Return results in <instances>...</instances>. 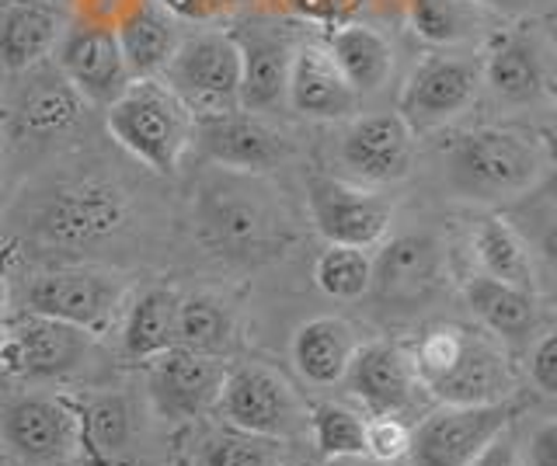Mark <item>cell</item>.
Returning a JSON list of instances; mask_svg holds the SVG:
<instances>
[{
    "label": "cell",
    "instance_id": "6da1fadb",
    "mask_svg": "<svg viewBox=\"0 0 557 466\" xmlns=\"http://www.w3.org/2000/svg\"><path fill=\"white\" fill-rule=\"evenodd\" d=\"M411 369L418 387L440 404H498L512 401L516 376L495 335L467 324H435L418 338Z\"/></svg>",
    "mask_w": 557,
    "mask_h": 466
},
{
    "label": "cell",
    "instance_id": "7a4b0ae2",
    "mask_svg": "<svg viewBox=\"0 0 557 466\" xmlns=\"http://www.w3.org/2000/svg\"><path fill=\"white\" fill-rule=\"evenodd\" d=\"M550 175L547 143L527 129L484 126L463 133L446 158V185L453 196L481 205H505Z\"/></svg>",
    "mask_w": 557,
    "mask_h": 466
},
{
    "label": "cell",
    "instance_id": "3957f363",
    "mask_svg": "<svg viewBox=\"0 0 557 466\" xmlns=\"http://www.w3.org/2000/svg\"><path fill=\"white\" fill-rule=\"evenodd\" d=\"M109 133L157 175H174L191 140V115L161 77H136L109 105Z\"/></svg>",
    "mask_w": 557,
    "mask_h": 466
},
{
    "label": "cell",
    "instance_id": "277c9868",
    "mask_svg": "<svg viewBox=\"0 0 557 466\" xmlns=\"http://www.w3.org/2000/svg\"><path fill=\"white\" fill-rule=\"evenodd\" d=\"M199 227L206 244L216 254L251 262L275 248L283 219L269 196L255 185V175L223 171V175L209 178L199 192Z\"/></svg>",
    "mask_w": 557,
    "mask_h": 466
},
{
    "label": "cell",
    "instance_id": "5b68a950",
    "mask_svg": "<svg viewBox=\"0 0 557 466\" xmlns=\"http://www.w3.org/2000/svg\"><path fill=\"white\" fill-rule=\"evenodd\" d=\"M161 80L185 105L191 123L240 112V49L231 32H206L178 42Z\"/></svg>",
    "mask_w": 557,
    "mask_h": 466
},
{
    "label": "cell",
    "instance_id": "8992f818",
    "mask_svg": "<svg viewBox=\"0 0 557 466\" xmlns=\"http://www.w3.org/2000/svg\"><path fill=\"white\" fill-rule=\"evenodd\" d=\"M91 338L95 335L81 327L22 310L17 317H8L0 331V373L22 383L66 376L91 352Z\"/></svg>",
    "mask_w": 557,
    "mask_h": 466
},
{
    "label": "cell",
    "instance_id": "52a82bcc",
    "mask_svg": "<svg viewBox=\"0 0 557 466\" xmlns=\"http://www.w3.org/2000/svg\"><path fill=\"white\" fill-rule=\"evenodd\" d=\"M126 286L119 275L101 268H57L35 275L25 289V310L70 327H81L87 335L109 331Z\"/></svg>",
    "mask_w": 557,
    "mask_h": 466
},
{
    "label": "cell",
    "instance_id": "ba28073f",
    "mask_svg": "<svg viewBox=\"0 0 557 466\" xmlns=\"http://www.w3.org/2000/svg\"><path fill=\"white\" fill-rule=\"evenodd\" d=\"M516 418L512 401L443 404L411 431L408 456L414 466H470L481 449Z\"/></svg>",
    "mask_w": 557,
    "mask_h": 466
},
{
    "label": "cell",
    "instance_id": "9c48e42d",
    "mask_svg": "<svg viewBox=\"0 0 557 466\" xmlns=\"http://www.w3.org/2000/svg\"><path fill=\"white\" fill-rule=\"evenodd\" d=\"M52 63L74 84L77 95L91 105L109 109L112 101L136 80L122 56L115 28L104 22H70L52 49Z\"/></svg>",
    "mask_w": 557,
    "mask_h": 466
},
{
    "label": "cell",
    "instance_id": "30bf717a",
    "mask_svg": "<svg viewBox=\"0 0 557 466\" xmlns=\"http://www.w3.org/2000/svg\"><path fill=\"white\" fill-rule=\"evenodd\" d=\"M126 223V199L98 181L66 185L35 213V234L52 248H87L112 237Z\"/></svg>",
    "mask_w": 557,
    "mask_h": 466
},
{
    "label": "cell",
    "instance_id": "8fae6325",
    "mask_svg": "<svg viewBox=\"0 0 557 466\" xmlns=\"http://www.w3.org/2000/svg\"><path fill=\"white\" fill-rule=\"evenodd\" d=\"M307 205L310 219L327 244L345 248H373L391 227V205L359 185L331 178L313 171L307 175Z\"/></svg>",
    "mask_w": 557,
    "mask_h": 466
},
{
    "label": "cell",
    "instance_id": "7c38bea8",
    "mask_svg": "<svg viewBox=\"0 0 557 466\" xmlns=\"http://www.w3.org/2000/svg\"><path fill=\"white\" fill-rule=\"evenodd\" d=\"M446 282L443 248L425 234L394 237L373 262L370 289L383 306L394 310H422L429 306Z\"/></svg>",
    "mask_w": 557,
    "mask_h": 466
},
{
    "label": "cell",
    "instance_id": "4fadbf2b",
    "mask_svg": "<svg viewBox=\"0 0 557 466\" xmlns=\"http://www.w3.org/2000/svg\"><path fill=\"white\" fill-rule=\"evenodd\" d=\"M191 140L216 167L237 171V175H269L293 153L286 136L272 129L265 115L251 112H231L191 123Z\"/></svg>",
    "mask_w": 557,
    "mask_h": 466
},
{
    "label": "cell",
    "instance_id": "5bb4252c",
    "mask_svg": "<svg viewBox=\"0 0 557 466\" xmlns=\"http://www.w3.org/2000/svg\"><path fill=\"white\" fill-rule=\"evenodd\" d=\"M481 88V66L460 56H425L414 66L397 101L411 129H435L460 115Z\"/></svg>",
    "mask_w": 557,
    "mask_h": 466
},
{
    "label": "cell",
    "instance_id": "9a60e30c",
    "mask_svg": "<svg viewBox=\"0 0 557 466\" xmlns=\"http://www.w3.org/2000/svg\"><path fill=\"white\" fill-rule=\"evenodd\" d=\"M226 425L251 436L286 439L296 428V396L283 376L261 366L226 369L223 390L216 401Z\"/></svg>",
    "mask_w": 557,
    "mask_h": 466
},
{
    "label": "cell",
    "instance_id": "2e32d148",
    "mask_svg": "<svg viewBox=\"0 0 557 466\" xmlns=\"http://www.w3.org/2000/svg\"><path fill=\"white\" fill-rule=\"evenodd\" d=\"M338 158L359 181L387 185L400 181L414 161V129L397 112H373L352 118L342 133Z\"/></svg>",
    "mask_w": 557,
    "mask_h": 466
},
{
    "label": "cell",
    "instance_id": "e0dca14e",
    "mask_svg": "<svg viewBox=\"0 0 557 466\" xmlns=\"http://www.w3.org/2000/svg\"><path fill=\"white\" fill-rule=\"evenodd\" d=\"M223 376L226 366L216 355H199L174 344V349L150 358V396L164 418L188 421L216 407Z\"/></svg>",
    "mask_w": 557,
    "mask_h": 466
},
{
    "label": "cell",
    "instance_id": "ac0fdd59",
    "mask_svg": "<svg viewBox=\"0 0 557 466\" xmlns=\"http://www.w3.org/2000/svg\"><path fill=\"white\" fill-rule=\"evenodd\" d=\"M240 49V112L272 115L286 101L289 66L296 46L286 32L251 28L231 32Z\"/></svg>",
    "mask_w": 557,
    "mask_h": 466
},
{
    "label": "cell",
    "instance_id": "d6986e66",
    "mask_svg": "<svg viewBox=\"0 0 557 466\" xmlns=\"http://www.w3.org/2000/svg\"><path fill=\"white\" fill-rule=\"evenodd\" d=\"M22 84L14 88L11 98V115L22 136H35V140H49V136H63L74 129L84 115L87 101L77 95L57 63H39L22 71Z\"/></svg>",
    "mask_w": 557,
    "mask_h": 466
},
{
    "label": "cell",
    "instance_id": "ffe728a7",
    "mask_svg": "<svg viewBox=\"0 0 557 466\" xmlns=\"http://www.w3.org/2000/svg\"><path fill=\"white\" fill-rule=\"evenodd\" d=\"M0 436L28 463L63 459L77 445V411L49 396H25L0 414Z\"/></svg>",
    "mask_w": 557,
    "mask_h": 466
},
{
    "label": "cell",
    "instance_id": "44dd1931",
    "mask_svg": "<svg viewBox=\"0 0 557 466\" xmlns=\"http://www.w3.org/2000/svg\"><path fill=\"white\" fill-rule=\"evenodd\" d=\"M66 11L57 0H0V66L8 74H22L52 56Z\"/></svg>",
    "mask_w": 557,
    "mask_h": 466
},
{
    "label": "cell",
    "instance_id": "7402d4cb",
    "mask_svg": "<svg viewBox=\"0 0 557 466\" xmlns=\"http://www.w3.org/2000/svg\"><path fill=\"white\" fill-rule=\"evenodd\" d=\"M345 383L356 401H362L373 414H405L414 404L418 379L411 369V355H405L397 344L373 341L356 349L348 362Z\"/></svg>",
    "mask_w": 557,
    "mask_h": 466
},
{
    "label": "cell",
    "instance_id": "603a6c76",
    "mask_svg": "<svg viewBox=\"0 0 557 466\" xmlns=\"http://www.w3.org/2000/svg\"><path fill=\"white\" fill-rule=\"evenodd\" d=\"M286 101L293 105V112H300L307 118H327V123L331 118H348L359 109V95L342 77L327 46H313V42L296 46Z\"/></svg>",
    "mask_w": 557,
    "mask_h": 466
},
{
    "label": "cell",
    "instance_id": "cb8c5ba5",
    "mask_svg": "<svg viewBox=\"0 0 557 466\" xmlns=\"http://www.w3.org/2000/svg\"><path fill=\"white\" fill-rule=\"evenodd\" d=\"M481 80L492 88L495 98L509 101V105H530L540 101L550 88L547 56L533 36L509 32L492 42L481 66Z\"/></svg>",
    "mask_w": 557,
    "mask_h": 466
},
{
    "label": "cell",
    "instance_id": "d4e9b609",
    "mask_svg": "<svg viewBox=\"0 0 557 466\" xmlns=\"http://www.w3.org/2000/svg\"><path fill=\"white\" fill-rule=\"evenodd\" d=\"M133 77H161L178 49V22L161 0H133L112 25Z\"/></svg>",
    "mask_w": 557,
    "mask_h": 466
},
{
    "label": "cell",
    "instance_id": "484cf974",
    "mask_svg": "<svg viewBox=\"0 0 557 466\" xmlns=\"http://www.w3.org/2000/svg\"><path fill=\"white\" fill-rule=\"evenodd\" d=\"M356 349V331L342 317H313L293 335V362L313 387L342 383Z\"/></svg>",
    "mask_w": 557,
    "mask_h": 466
},
{
    "label": "cell",
    "instance_id": "4316f807",
    "mask_svg": "<svg viewBox=\"0 0 557 466\" xmlns=\"http://www.w3.org/2000/svg\"><path fill=\"white\" fill-rule=\"evenodd\" d=\"M463 297H467L470 314H474L498 341H527L540 324V300L530 289L478 275V279L467 282Z\"/></svg>",
    "mask_w": 557,
    "mask_h": 466
},
{
    "label": "cell",
    "instance_id": "83f0119b",
    "mask_svg": "<svg viewBox=\"0 0 557 466\" xmlns=\"http://www.w3.org/2000/svg\"><path fill=\"white\" fill-rule=\"evenodd\" d=\"M327 53L338 63L342 77L352 84V91L373 95L394 74V49L391 42L380 36L376 28L362 22H345L335 25V32L327 36Z\"/></svg>",
    "mask_w": 557,
    "mask_h": 466
},
{
    "label": "cell",
    "instance_id": "f1b7e54d",
    "mask_svg": "<svg viewBox=\"0 0 557 466\" xmlns=\"http://www.w3.org/2000/svg\"><path fill=\"white\" fill-rule=\"evenodd\" d=\"M178 303L174 289H147L126 310L122 320V352L129 358L150 362L178 344Z\"/></svg>",
    "mask_w": 557,
    "mask_h": 466
},
{
    "label": "cell",
    "instance_id": "f546056e",
    "mask_svg": "<svg viewBox=\"0 0 557 466\" xmlns=\"http://www.w3.org/2000/svg\"><path fill=\"white\" fill-rule=\"evenodd\" d=\"M474 254H478L481 275H487V279H498V282H509V286L536 292L533 251L502 216H487V219L478 223Z\"/></svg>",
    "mask_w": 557,
    "mask_h": 466
},
{
    "label": "cell",
    "instance_id": "4dcf8cb0",
    "mask_svg": "<svg viewBox=\"0 0 557 466\" xmlns=\"http://www.w3.org/2000/svg\"><path fill=\"white\" fill-rule=\"evenodd\" d=\"M408 22L425 42L460 46L481 36V4L478 0H405Z\"/></svg>",
    "mask_w": 557,
    "mask_h": 466
},
{
    "label": "cell",
    "instance_id": "1f68e13d",
    "mask_svg": "<svg viewBox=\"0 0 557 466\" xmlns=\"http://www.w3.org/2000/svg\"><path fill=\"white\" fill-rule=\"evenodd\" d=\"M77 442L98 466H119L129 442V407L122 396H101L77 414Z\"/></svg>",
    "mask_w": 557,
    "mask_h": 466
},
{
    "label": "cell",
    "instance_id": "d6a6232c",
    "mask_svg": "<svg viewBox=\"0 0 557 466\" xmlns=\"http://www.w3.org/2000/svg\"><path fill=\"white\" fill-rule=\"evenodd\" d=\"M234 320L231 310L213 297H188L178 303V349L199 355H223L231 349Z\"/></svg>",
    "mask_w": 557,
    "mask_h": 466
},
{
    "label": "cell",
    "instance_id": "836d02e7",
    "mask_svg": "<svg viewBox=\"0 0 557 466\" xmlns=\"http://www.w3.org/2000/svg\"><path fill=\"white\" fill-rule=\"evenodd\" d=\"M373 262L362 248L327 244L313 265V282L331 300H359L370 292Z\"/></svg>",
    "mask_w": 557,
    "mask_h": 466
},
{
    "label": "cell",
    "instance_id": "e575fe53",
    "mask_svg": "<svg viewBox=\"0 0 557 466\" xmlns=\"http://www.w3.org/2000/svg\"><path fill=\"white\" fill-rule=\"evenodd\" d=\"M310 431L321 456L348 459L366 453V421L342 404H318L310 414Z\"/></svg>",
    "mask_w": 557,
    "mask_h": 466
},
{
    "label": "cell",
    "instance_id": "d590c367",
    "mask_svg": "<svg viewBox=\"0 0 557 466\" xmlns=\"http://www.w3.org/2000/svg\"><path fill=\"white\" fill-rule=\"evenodd\" d=\"M278 459H283L278 439L231 428L206 442L199 466H278Z\"/></svg>",
    "mask_w": 557,
    "mask_h": 466
},
{
    "label": "cell",
    "instance_id": "8d00e7d4",
    "mask_svg": "<svg viewBox=\"0 0 557 466\" xmlns=\"http://www.w3.org/2000/svg\"><path fill=\"white\" fill-rule=\"evenodd\" d=\"M411 445V428L394 418V414H376L373 421H366V453L370 459L380 463H394L400 456H408Z\"/></svg>",
    "mask_w": 557,
    "mask_h": 466
},
{
    "label": "cell",
    "instance_id": "74e56055",
    "mask_svg": "<svg viewBox=\"0 0 557 466\" xmlns=\"http://www.w3.org/2000/svg\"><path fill=\"white\" fill-rule=\"evenodd\" d=\"M366 0H289V8L300 14V18L321 22V25H345L352 22L356 14L362 11Z\"/></svg>",
    "mask_w": 557,
    "mask_h": 466
},
{
    "label": "cell",
    "instance_id": "f35d334b",
    "mask_svg": "<svg viewBox=\"0 0 557 466\" xmlns=\"http://www.w3.org/2000/svg\"><path fill=\"white\" fill-rule=\"evenodd\" d=\"M530 379L540 393H547V396L557 393V335L554 331H544L530 349Z\"/></svg>",
    "mask_w": 557,
    "mask_h": 466
},
{
    "label": "cell",
    "instance_id": "ab89813d",
    "mask_svg": "<svg viewBox=\"0 0 557 466\" xmlns=\"http://www.w3.org/2000/svg\"><path fill=\"white\" fill-rule=\"evenodd\" d=\"M470 466H527V463H522V456H519L516 439L509 436V431H502V436H495L474 459H470Z\"/></svg>",
    "mask_w": 557,
    "mask_h": 466
},
{
    "label": "cell",
    "instance_id": "60d3db41",
    "mask_svg": "<svg viewBox=\"0 0 557 466\" xmlns=\"http://www.w3.org/2000/svg\"><path fill=\"white\" fill-rule=\"evenodd\" d=\"M530 466H557V425L544 421L530 439Z\"/></svg>",
    "mask_w": 557,
    "mask_h": 466
},
{
    "label": "cell",
    "instance_id": "b9f144b4",
    "mask_svg": "<svg viewBox=\"0 0 557 466\" xmlns=\"http://www.w3.org/2000/svg\"><path fill=\"white\" fill-rule=\"evenodd\" d=\"M481 8H492L498 14H509V18H527V14L547 11L554 0H478Z\"/></svg>",
    "mask_w": 557,
    "mask_h": 466
},
{
    "label": "cell",
    "instance_id": "7bdbcfd3",
    "mask_svg": "<svg viewBox=\"0 0 557 466\" xmlns=\"http://www.w3.org/2000/svg\"><path fill=\"white\" fill-rule=\"evenodd\" d=\"M161 4L174 14V18H209V14H216L226 0H161Z\"/></svg>",
    "mask_w": 557,
    "mask_h": 466
},
{
    "label": "cell",
    "instance_id": "ee69618b",
    "mask_svg": "<svg viewBox=\"0 0 557 466\" xmlns=\"http://www.w3.org/2000/svg\"><path fill=\"white\" fill-rule=\"evenodd\" d=\"M4 320H8V282L4 272H0V331H4Z\"/></svg>",
    "mask_w": 557,
    "mask_h": 466
},
{
    "label": "cell",
    "instance_id": "f6af8a7d",
    "mask_svg": "<svg viewBox=\"0 0 557 466\" xmlns=\"http://www.w3.org/2000/svg\"><path fill=\"white\" fill-rule=\"evenodd\" d=\"M338 466H387L380 459H362V456H348V459H338Z\"/></svg>",
    "mask_w": 557,
    "mask_h": 466
},
{
    "label": "cell",
    "instance_id": "bcb514c9",
    "mask_svg": "<svg viewBox=\"0 0 557 466\" xmlns=\"http://www.w3.org/2000/svg\"><path fill=\"white\" fill-rule=\"evenodd\" d=\"M304 466H318V463H304Z\"/></svg>",
    "mask_w": 557,
    "mask_h": 466
}]
</instances>
